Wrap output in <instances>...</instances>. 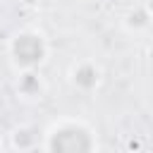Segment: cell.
Here are the masks:
<instances>
[{
    "mask_svg": "<svg viewBox=\"0 0 153 153\" xmlns=\"http://www.w3.org/2000/svg\"><path fill=\"white\" fill-rule=\"evenodd\" d=\"M7 50H10V57H12V65L19 72L22 69H38L48 57V38L41 31L24 29V31H17L10 38Z\"/></svg>",
    "mask_w": 153,
    "mask_h": 153,
    "instance_id": "7a4b0ae2",
    "label": "cell"
},
{
    "mask_svg": "<svg viewBox=\"0 0 153 153\" xmlns=\"http://www.w3.org/2000/svg\"><path fill=\"white\" fill-rule=\"evenodd\" d=\"M148 24H151V12H148V7H134V10H129L127 17H124V26H127L129 31H143V29H148Z\"/></svg>",
    "mask_w": 153,
    "mask_h": 153,
    "instance_id": "8992f818",
    "label": "cell"
},
{
    "mask_svg": "<svg viewBox=\"0 0 153 153\" xmlns=\"http://www.w3.org/2000/svg\"><path fill=\"white\" fill-rule=\"evenodd\" d=\"M22 2H24L26 7H36V5H38V0H22Z\"/></svg>",
    "mask_w": 153,
    "mask_h": 153,
    "instance_id": "52a82bcc",
    "label": "cell"
},
{
    "mask_svg": "<svg viewBox=\"0 0 153 153\" xmlns=\"http://www.w3.org/2000/svg\"><path fill=\"white\" fill-rule=\"evenodd\" d=\"M45 84L38 74V69H22L17 76V93H22L24 98H38L43 93Z\"/></svg>",
    "mask_w": 153,
    "mask_h": 153,
    "instance_id": "277c9868",
    "label": "cell"
},
{
    "mask_svg": "<svg viewBox=\"0 0 153 153\" xmlns=\"http://www.w3.org/2000/svg\"><path fill=\"white\" fill-rule=\"evenodd\" d=\"M48 153H98L96 136L88 124L79 120H60L45 134Z\"/></svg>",
    "mask_w": 153,
    "mask_h": 153,
    "instance_id": "6da1fadb",
    "label": "cell"
},
{
    "mask_svg": "<svg viewBox=\"0 0 153 153\" xmlns=\"http://www.w3.org/2000/svg\"><path fill=\"white\" fill-rule=\"evenodd\" d=\"M0 153H2V141H0Z\"/></svg>",
    "mask_w": 153,
    "mask_h": 153,
    "instance_id": "ba28073f",
    "label": "cell"
},
{
    "mask_svg": "<svg viewBox=\"0 0 153 153\" xmlns=\"http://www.w3.org/2000/svg\"><path fill=\"white\" fill-rule=\"evenodd\" d=\"M69 81L74 84V88L88 93V91L98 88V84H100V67H98L96 62H91V60H81L79 65L72 67Z\"/></svg>",
    "mask_w": 153,
    "mask_h": 153,
    "instance_id": "3957f363",
    "label": "cell"
},
{
    "mask_svg": "<svg viewBox=\"0 0 153 153\" xmlns=\"http://www.w3.org/2000/svg\"><path fill=\"white\" fill-rule=\"evenodd\" d=\"M36 143H38V129H33L29 124H22L12 131V146L17 151H31Z\"/></svg>",
    "mask_w": 153,
    "mask_h": 153,
    "instance_id": "5b68a950",
    "label": "cell"
}]
</instances>
